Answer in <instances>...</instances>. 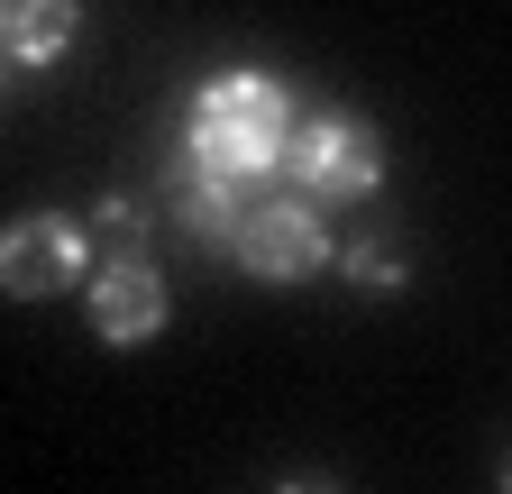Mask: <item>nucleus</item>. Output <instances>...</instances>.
<instances>
[{
	"mask_svg": "<svg viewBox=\"0 0 512 494\" xmlns=\"http://www.w3.org/2000/svg\"><path fill=\"white\" fill-rule=\"evenodd\" d=\"M165 211H174V229H192L202 247H229V238H238V211H247V193H238V183H220V174H202V165L183 156V174H174Z\"/></svg>",
	"mask_w": 512,
	"mask_h": 494,
	"instance_id": "nucleus-7",
	"label": "nucleus"
},
{
	"mask_svg": "<svg viewBox=\"0 0 512 494\" xmlns=\"http://www.w3.org/2000/svg\"><path fill=\"white\" fill-rule=\"evenodd\" d=\"M83 321L101 348H138L165 330V275L147 257H101L92 266V293H83Z\"/></svg>",
	"mask_w": 512,
	"mask_h": 494,
	"instance_id": "nucleus-5",
	"label": "nucleus"
},
{
	"mask_svg": "<svg viewBox=\"0 0 512 494\" xmlns=\"http://www.w3.org/2000/svg\"><path fill=\"white\" fill-rule=\"evenodd\" d=\"M284 174H302L311 202H357V193L384 183V147H375V129L357 110H311V119H293Z\"/></svg>",
	"mask_w": 512,
	"mask_h": 494,
	"instance_id": "nucleus-4",
	"label": "nucleus"
},
{
	"mask_svg": "<svg viewBox=\"0 0 512 494\" xmlns=\"http://www.w3.org/2000/svg\"><path fill=\"white\" fill-rule=\"evenodd\" d=\"M229 257H238L256 284H302V275L330 266L339 247H330V229H320L311 193H266V202H247V211H238Z\"/></svg>",
	"mask_w": 512,
	"mask_h": 494,
	"instance_id": "nucleus-3",
	"label": "nucleus"
},
{
	"mask_svg": "<svg viewBox=\"0 0 512 494\" xmlns=\"http://www.w3.org/2000/svg\"><path fill=\"white\" fill-rule=\"evenodd\" d=\"M83 37V0H0V55L10 65H64Z\"/></svg>",
	"mask_w": 512,
	"mask_h": 494,
	"instance_id": "nucleus-6",
	"label": "nucleus"
},
{
	"mask_svg": "<svg viewBox=\"0 0 512 494\" xmlns=\"http://www.w3.org/2000/svg\"><path fill=\"white\" fill-rule=\"evenodd\" d=\"M0 92H10V55H0Z\"/></svg>",
	"mask_w": 512,
	"mask_h": 494,
	"instance_id": "nucleus-10",
	"label": "nucleus"
},
{
	"mask_svg": "<svg viewBox=\"0 0 512 494\" xmlns=\"http://www.w3.org/2000/svg\"><path fill=\"white\" fill-rule=\"evenodd\" d=\"M183 156L202 165V174H220V183H238V193L256 202L284 174V156H293V92L275 74H211L202 92H192Z\"/></svg>",
	"mask_w": 512,
	"mask_h": 494,
	"instance_id": "nucleus-1",
	"label": "nucleus"
},
{
	"mask_svg": "<svg viewBox=\"0 0 512 494\" xmlns=\"http://www.w3.org/2000/svg\"><path fill=\"white\" fill-rule=\"evenodd\" d=\"M92 266H101L92 220L28 211V220H10V229H0V293H10V302H55V293L92 284Z\"/></svg>",
	"mask_w": 512,
	"mask_h": 494,
	"instance_id": "nucleus-2",
	"label": "nucleus"
},
{
	"mask_svg": "<svg viewBox=\"0 0 512 494\" xmlns=\"http://www.w3.org/2000/svg\"><path fill=\"white\" fill-rule=\"evenodd\" d=\"M503 485H512V449H503Z\"/></svg>",
	"mask_w": 512,
	"mask_h": 494,
	"instance_id": "nucleus-11",
	"label": "nucleus"
},
{
	"mask_svg": "<svg viewBox=\"0 0 512 494\" xmlns=\"http://www.w3.org/2000/svg\"><path fill=\"white\" fill-rule=\"evenodd\" d=\"M92 238H101V257H138V247H147V211L138 202H101L92 211Z\"/></svg>",
	"mask_w": 512,
	"mask_h": 494,
	"instance_id": "nucleus-9",
	"label": "nucleus"
},
{
	"mask_svg": "<svg viewBox=\"0 0 512 494\" xmlns=\"http://www.w3.org/2000/svg\"><path fill=\"white\" fill-rule=\"evenodd\" d=\"M330 266H339V275H348L357 293H394V284L412 275V257H403V247H394V238H357V247H339V257H330Z\"/></svg>",
	"mask_w": 512,
	"mask_h": 494,
	"instance_id": "nucleus-8",
	"label": "nucleus"
}]
</instances>
